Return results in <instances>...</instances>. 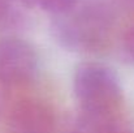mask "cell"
I'll return each mask as SVG.
<instances>
[{
    "label": "cell",
    "instance_id": "6da1fadb",
    "mask_svg": "<svg viewBox=\"0 0 134 133\" xmlns=\"http://www.w3.org/2000/svg\"><path fill=\"white\" fill-rule=\"evenodd\" d=\"M112 22V12L105 4L98 0H78L68 10L55 16L52 30L56 41L66 50L89 52L104 46Z\"/></svg>",
    "mask_w": 134,
    "mask_h": 133
},
{
    "label": "cell",
    "instance_id": "7a4b0ae2",
    "mask_svg": "<svg viewBox=\"0 0 134 133\" xmlns=\"http://www.w3.org/2000/svg\"><path fill=\"white\" fill-rule=\"evenodd\" d=\"M74 95L81 110H120L122 90L116 73L100 63H83L74 73Z\"/></svg>",
    "mask_w": 134,
    "mask_h": 133
},
{
    "label": "cell",
    "instance_id": "3957f363",
    "mask_svg": "<svg viewBox=\"0 0 134 133\" xmlns=\"http://www.w3.org/2000/svg\"><path fill=\"white\" fill-rule=\"evenodd\" d=\"M38 71L34 47L20 38L0 39V85H20L30 81Z\"/></svg>",
    "mask_w": 134,
    "mask_h": 133
},
{
    "label": "cell",
    "instance_id": "277c9868",
    "mask_svg": "<svg viewBox=\"0 0 134 133\" xmlns=\"http://www.w3.org/2000/svg\"><path fill=\"white\" fill-rule=\"evenodd\" d=\"M8 131L9 133H53V111L39 98H22L12 106L8 114Z\"/></svg>",
    "mask_w": 134,
    "mask_h": 133
},
{
    "label": "cell",
    "instance_id": "5b68a950",
    "mask_svg": "<svg viewBox=\"0 0 134 133\" xmlns=\"http://www.w3.org/2000/svg\"><path fill=\"white\" fill-rule=\"evenodd\" d=\"M73 133H134L121 110H80Z\"/></svg>",
    "mask_w": 134,
    "mask_h": 133
},
{
    "label": "cell",
    "instance_id": "8992f818",
    "mask_svg": "<svg viewBox=\"0 0 134 133\" xmlns=\"http://www.w3.org/2000/svg\"><path fill=\"white\" fill-rule=\"evenodd\" d=\"M24 0H0V26H13L22 18Z\"/></svg>",
    "mask_w": 134,
    "mask_h": 133
},
{
    "label": "cell",
    "instance_id": "52a82bcc",
    "mask_svg": "<svg viewBox=\"0 0 134 133\" xmlns=\"http://www.w3.org/2000/svg\"><path fill=\"white\" fill-rule=\"evenodd\" d=\"M78 0H24L26 8H39L53 16L72 8Z\"/></svg>",
    "mask_w": 134,
    "mask_h": 133
},
{
    "label": "cell",
    "instance_id": "ba28073f",
    "mask_svg": "<svg viewBox=\"0 0 134 133\" xmlns=\"http://www.w3.org/2000/svg\"><path fill=\"white\" fill-rule=\"evenodd\" d=\"M125 50L134 60V26L129 29V31L125 35Z\"/></svg>",
    "mask_w": 134,
    "mask_h": 133
},
{
    "label": "cell",
    "instance_id": "9c48e42d",
    "mask_svg": "<svg viewBox=\"0 0 134 133\" xmlns=\"http://www.w3.org/2000/svg\"><path fill=\"white\" fill-rule=\"evenodd\" d=\"M1 104H3V98H1V91H0V111H1Z\"/></svg>",
    "mask_w": 134,
    "mask_h": 133
}]
</instances>
